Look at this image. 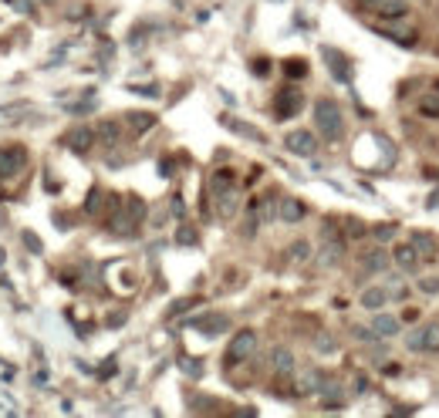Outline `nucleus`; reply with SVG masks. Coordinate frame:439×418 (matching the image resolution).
Returning a JSON list of instances; mask_svg holds the SVG:
<instances>
[{
	"label": "nucleus",
	"mask_w": 439,
	"mask_h": 418,
	"mask_svg": "<svg viewBox=\"0 0 439 418\" xmlns=\"http://www.w3.org/2000/svg\"><path fill=\"white\" fill-rule=\"evenodd\" d=\"M314 125H318V131L328 142H335V138L345 135V115H341L335 98H318L314 102Z\"/></svg>",
	"instance_id": "obj_1"
},
{
	"label": "nucleus",
	"mask_w": 439,
	"mask_h": 418,
	"mask_svg": "<svg viewBox=\"0 0 439 418\" xmlns=\"http://www.w3.org/2000/svg\"><path fill=\"white\" fill-rule=\"evenodd\" d=\"M254 351H257V331H254V327H243V331H236V334H233V340L227 344L223 365H227V367L240 365V361H247Z\"/></svg>",
	"instance_id": "obj_2"
},
{
	"label": "nucleus",
	"mask_w": 439,
	"mask_h": 418,
	"mask_svg": "<svg viewBox=\"0 0 439 418\" xmlns=\"http://www.w3.org/2000/svg\"><path fill=\"white\" fill-rule=\"evenodd\" d=\"M406 347L415 351V354H439V320H429L422 327H415L413 334L406 338Z\"/></svg>",
	"instance_id": "obj_3"
},
{
	"label": "nucleus",
	"mask_w": 439,
	"mask_h": 418,
	"mask_svg": "<svg viewBox=\"0 0 439 418\" xmlns=\"http://www.w3.org/2000/svg\"><path fill=\"white\" fill-rule=\"evenodd\" d=\"M95 142H98V135H95L92 125H75L71 131H64V138H61V145L68 152H75V156H88Z\"/></svg>",
	"instance_id": "obj_4"
},
{
	"label": "nucleus",
	"mask_w": 439,
	"mask_h": 418,
	"mask_svg": "<svg viewBox=\"0 0 439 418\" xmlns=\"http://www.w3.org/2000/svg\"><path fill=\"white\" fill-rule=\"evenodd\" d=\"M284 149L287 152H294V156H301V158H308L318 152V135L308 129H294V131H287L284 135Z\"/></svg>",
	"instance_id": "obj_5"
},
{
	"label": "nucleus",
	"mask_w": 439,
	"mask_h": 418,
	"mask_svg": "<svg viewBox=\"0 0 439 418\" xmlns=\"http://www.w3.org/2000/svg\"><path fill=\"white\" fill-rule=\"evenodd\" d=\"M27 165V152L21 145H10V149H0V179H10L17 176Z\"/></svg>",
	"instance_id": "obj_6"
},
{
	"label": "nucleus",
	"mask_w": 439,
	"mask_h": 418,
	"mask_svg": "<svg viewBox=\"0 0 439 418\" xmlns=\"http://www.w3.org/2000/svg\"><path fill=\"white\" fill-rule=\"evenodd\" d=\"M301 108H304V95H301L298 88H284V91H277V104H274L277 118H294Z\"/></svg>",
	"instance_id": "obj_7"
},
{
	"label": "nucleus",
	"mask_w": 439,
	"mask_h": 418,
	"mask_svg": "<svg viewBox=\"0 0 439 418\" xmlns=\"http://www.w3.org/2000/svg\"><path fill=\"white\" fill-rule=\"evenodd\" d=\"M392 263H395L402 273H419V266H422V260H419V253H415L413 243H395Z\"/></svg>",
	"instance_id": "obj_8"
},
{
	"label": "nucleus",
	"mask_w": 439,
	"mask_h": 418,
	"mask_svg": "<svg viewBox=\"0 0 439 418\" xmlns=\"http://www.w3.org/2000/svg\"><path fill=\"white\" fill-rule=\"evenodd\" d=\"M372 14L382 17V21H406L409 17V0H379L372 7Z\"/></svg>",
	"instance_id": "obj_9"
},
{
	"label": "nucleus",
	"mask_w": 439,
	"mask_h": 418,
	"mask_svg": "<svg viewBox=\"0 0 439 418\" xmlns=\"http://www.w3.org/2000/svg\"><path fill=\"white\" fill-rule=\"evenodd\" d=\"M409 243L415 246V253H419V260H422V263H433V260H436L439 246H436V236H433V233H426V230H415Z\"/></svg>",
	"instance_id": "obj_10"
},
{
	"label": "nucleus",
	"mask_w": 439,
	"mask_h": 418,
	"mask_svg": "<svg viewBox=\"0 0 439 418\" xmlns=\"http://www.w3.org/2000/svg\"><path fill=\"white\" fill-rule=\"evenodd\" d=\"M372 331H375L379 338H395V334L402 331V324H399V317H392V314L372 311Z\"/></svg>",
	"instance_id": "obj_11"
},
{
	"label": "nucleus",
	"mask_w": 439,
	"mask_h": 418,
	"mask_svg": "<svg viewBox=\"0 0 439 418\" xmlns=\"http://www.w3.org/2000/svg\"><path fill=\"white\" fill-rule=\"evenodd\" d=\"M325 61L332 64V75H335V81H352V64H348V57L341 51H335V48H325Z\"/></svg>",
	"instance_id": "obj_12"
},
{
	"label": "nucleus",
	"mask_w": 439,
	"mask_h": 418,
	"mask_svg": "<svg viewBox=\"0 0 439 418\" xmlns=\"http://www.w3.org/2000/svg\"><path fill=\"white\" fill-rule=\"evenodd\" d=\"M193 327L213 338V334H223V331L230 327V317H227V314H213V317H200V320H193Z\"/></svg>",
	"instance_id": "obj_13"
},
{
	"label": "nucleus",
	"mask_w": 439,
	"mask_h": 418,
	"mask_svg": "<svg viewBox=\"0 0 439 418\" xmlns=\"http://www.w3.org/2000/svg\"><path fill=\"white\" fill-rule=\"evenodd\" d=\"M359 304H362L368 314H372V311H382V307L388 304V290L386 287H365L362 297H359Z\"/></svg>",
	"instance_id": "obj_14"
},
{
	"label": "nucleus",
	"mask_w": 439,
	"mask_h": 418,
	"mask_svg": "<svg viewBox=\"0 0 439 418\" xmlns=\"http://www.w3.org/2000/svg\"><path fill=\"white\" fill-rule=\"evenodd\" d=\"M325 385H328V378H325L318 367H311V371H304V374L298 378V388H301L304 394H321Z\"/></svg>",
	"instance_id": "obj_15"
},
{
	"label": "nucleus",
	"mask_w": 439,
	"mask_h": 418,
	"mask_svg": "<svg viewBox=\"0 0 439 418\" xmlns=\"http://www.w3.org/2000/svg\"><path fill=\"white\" fill-rule=\"evenodd\" d=\"M277 216H281L284 223H301V219L308 216V206H304L301 199H284V203L277 206Z\"/></svg>",
	"instance_id": "obj_16"
},
{
	"label": "nucleus",
	"mask_w": 439,
	"mask_h": 418,
	"mask_svg": "<svg viewBox=\"0 0 439 418\" xmlns=\"http://www.w3.org/2000/svg\"><path fill=\"white\" fill-rule=\"evenodd\" d=\"M386 266H388V253L382 250V246H375V250L362 253V270L365 273H382Z\"/></svg>",
	"instance_id": "obj_17"
},
{
	"label": "nucleus",
	"mask_w": 439,
	"mask_h": 418,
	"mask_svg": "<svg viewBox=\"0 0 439 418\" xmlns=\"http://www.w3.org/2000/svg\"><path fill=\"white\" fill-rule=\"evenodd\" d=\"M209 189H213V196H227V192H233V189H236V179H233L230 169H220V172H213V183H209Z\"/></svg>",
	"instance_id": "obj_18"
},
{
	"label": "nucleus",
	"mask_w": 439,
	"mask_h": 418,
	"mask_svg": "<svg viewBox=\"0 0 439 418\" xmlns=\"http://www.w3.org/2000/svg\"><path fill=\"white\" fill-rule=\"evenodd\" d=\"M318 260H321V266H335V263H341V260H345V239L328 243V246L318 253Z\"/></svg>",
	"instance_id": "obj_19"
},
{
	"label": "nucleus",
	"mask_w": 439,
	"mask_h": 418,
	"mask_svg": "<svg viewBox=\"0 0 439 418\" xmlns=\"http://www.w3.org/2000/svg\"><path fill=\"white\" fill-rule=\"evenodd\" d=\"M126 122L132 125L135 135H142V131H149L155 125V115H153V111H129V115H126Z\"/></svg>",
	"instance_id": "obj_20"
},
{
	"label": "nucleus",
	"mask_w": 439,
	"mask_h": 418,
	"mask_svg": "<svg viewBox=\"0 0 439 418\" xmlns=\"http://www.w3.org/2000/svg\"><path fill=\"white\" fill-rule=\"evenodd\" d=\"M270 361H274V371H281V374H291V371H294V354H291V347H274Z\"/></svg>",
	"instance_id": "obj_21"
},
{
	"label": "nucleus",
	"mask_w": 439,
	"mask_h": 418,
	"mask_svg": "<svg viewBox=\"0 0 439 418\" xmlns=\"http://www.w3.org/2000/svg\"><path fill=\"white\" fill-rule=\"evenodd\" d=\"M95 135H98V138H102L105 145H115V142H119V138H122V125H119V122H112V118H108V122H102V125H98V129H95Z\"/></svg>",
	"instance_id": "obj_22"
},
{
	"label": "nucleus",
	"mask_w": 439,
	"mask_h": 418,
	"mask_svg": "<svg viewBox=\"0 0 439 418\" xmlns=\"http://www.w3.org/2000/svg\"><path fill=\"white\" fill-rule=\"evenodd\" d=\"M308 257H311V243H308V239H298V243H291V246H287V260L304 263Z\"/></svg>",
	"instance_id": "obj_23"
},
{
	"label": "nucleus",
	"mask_w": 439,
	"mask_h": 418,
	"mask_svg": "<svg viewBox=\"0 0 439 418\" xmlns=\"http://www.w3.org/2000/svg\"><path fill=\"white\" fill-rule=\"evenodd\" d=\"M284 75L287 78H304V75H308V61H304V57H287Z\"/></svg>",
	"instance_id": "obj_24"
},
{
	"label": "nucleus",
	"mask_w": 439,
	"mask_h": 418,
	"mask_svg": "<svg viewBox=\"0 0 439 418\" xmlns=\"http://www.w3.org/2000/svg\"><path fill=\"white\" fill-rule=\"evenodd\" d=\"M419 115L422 118H439V95H429L419 102Z\"/></svg>",
	"instance_id": "obj_25"
},
{
	"label": "nucleus",
	"mask_w": 439,
	"mask_h": 418,
	"mask_svg": "<svg viewBox=\"0 0 439 418\" xmlns=\"http://www.w3.org/2000/svg\"><path fill=\"white\" fill-rule=\"evenodd\" d=\"M395 230H399L395 223H382V226H375V230H372V236H375L379 243H386V239H392V236H395Z\"/></svg>",
	"instance_id": "obj_26"
},
{
	"label": "nucleus",
	"mask_w": 439,
	"mask_h": 418,
	"mask_svg": "<svg viewBox=\"0 0 439 418\" xmlns=\"http://www.w3.org/2000/svg\"><path fill=\"white\" fill-rule=\"evenodd\" d=\"M419 293L436 297V293H439V277H422V280H419Z\"/></svg>",
	"instance_id": "obj_27"
},
{
	"label": "nucleus",
	"mask_w": 439,
	"mask_h": 418,
	"mask_svg": "<svg viewBox=\"0 0 439 418\" xmlns=\"http://www.w3.org/2000/svg\"><path fill=\"white\" fill-rule=\"evenodd\" d=\"M182 371H186L189 378H200V374H203V361H189V358H182Z\"/></svg>",
	"instance_id": "obj_28"
},
{
	"label": "nucleus",
	"mask_w": 439,
	"mask_h": 418,
	"mask_svg": "<svg viewBox=\"0 0 439 418\" xmlns=\"http://www.w3.org/2000/svg\"><path fill=\"white\" fill-rule=\"evenodd\" d=\"M196 304H200V300H196V297H186V300H176V304H173V307H169V314H173V317H176V314L189 311V307H196Z\"/></svg>",
	"instance_id": "obj_29"
},
{
	"label": "nucleus",
	"mask_w": 439,
	"mask_h": 418,
	"mask_svg": "<svg viewBox=\"0 0 439 418\" xmlns=\"http://www.w3.org/2000/svg\"><path fill=\"white\" fill-rule=\"evenodd\" d=\"M254 75H257V78H267V75H270V61H267V57H257V61H254Z\"/></svg>",
	"instance_id": "obj_30"
},
{
	"label": "nucleus",
	"mask_w": 439,
	"mask_h": 418,
	"mask_svg": "<svg viewBox=\"0 0 439 418\" xmlns=\"http://www.w3.org/2000/svg\"><path fill=\"white\" fill-rule=\"evenodd\" d=\"M98 203H102V189H95V192L88 196V206H85V209H88V212H98V209H102Z\"/></svg>",
	"instance_id": "obj_31"
},
{
	"label": "nucleus",
	"mask_w": 439,
	"mask_h": 418,
	"mask_svg": "<svg viewBox=\"0 0 439 418\" xmlns=\"http://www.w3.org/2000/svg\"><path fill=\"white\" fill-rule=\"evenodd\" d=\"M176 239H180V243H186V246H189V243H196V236H193V230H189V226H182Z\"/></svg>",
	"instance_id": "obj_32"
},
{
	"label": "nucleus",
	"mask_w": 439,
	"mask_h": 418,
	"mask_svg": "<svg viewBox=\"0 0 439 418\" xmlns=\"http://www.w3.org/2000/svg\"><path fill=\"white\" fill-rule=\"evenodd\" d=\"M402 320H409V324L419 320V311H415V307H406V311H402Z\"/></svg>",
	"instance_id": "obj_33"
},
{
	"label": "nucleus",
	"mask_w": 439,
	"mask_h": 418,
	"mask_svg": "<svg viewBox=\"0 0 439 418\" xmlns=\"http://www.w3.org/2000/svg\"><path fill=\"white\" fill-rule=\"evenodd\" d=\"M359 3H362V10H372V7H375L379 0H359Z\"/></svg>",
	"instance_id": "obj_34"
},
{
	"label": "nucleus",
	"mask_w": 439,
	"mask_h": 418,
	"mask_svg": "<svg viewBox=\"0 0 439 418\" xmlns=\"http://www.w3.org/2000/svg\"><path fill=\"white\" fill-rule=\"evenodd\" d=\"M433 91H436V95H439V78H436V81H433Z\"/></svg>",
	"instance_id": "obj_35"
},
{
	"label": "nucleus",
	"mask_w": 439,
	"mask_h": 418,
	"mask_svg": "<svg viewBox=\"0 0 439 418\" xmlns=\"http://www.w3.org/2000/svg\"><path fill=\"white\" fill-rule=\"evenodd\" d=\"M37 3H54V0H37Z\"/></svg>",
	"instance_id": "obj_36"
},
{
	"label": "nucleus",
	"mask_w": 439,
	"mask_h": 418,
	"mask_svg": "<svg viewBox=\"0 0 439 418\" xmlns=\"http://www.w3.org/2000/svg\"><path fill=\"white\" fill-rule=\"evenodd\" d=\"M409 3H422V0H409Z\"/></svg>",
	"instance_id": "obj_37"
}]
</instances>
